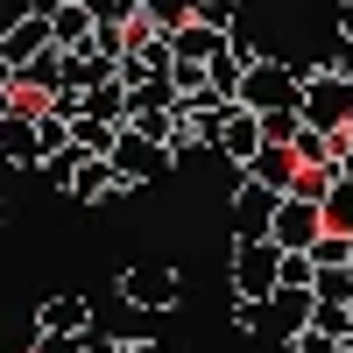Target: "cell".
Listing matches in <instances>:
<instances>
[{"label":"cell","mask_w":353,"mask_h":353,"mask_svg":"<svg viewBox=\"0 0 353 353\" xmlns=\"http://www.w3.org/2000/svg\"><path fill=\"white\" fill-rule=\"evenodd\" d=\"M233 106H248L254 121H269V113H297V106H304V78H297V64H283V57H254ZM297 121H304V113H297Z\"/></svg>","instance_id":"6da1fadb"},{"label":"cell","mask_w":353,"mask_h":353,"mask_svg":"<svg viewBox=\"0 0 353 353\" xmlns=\"http://www.w3.org/2000/svg\"><path fill=\"white\" fill-rule=\"evenodd\" d=\"M304 78V128H318V134H339V128H353V71H332V64H304L297 71Z\"/></svg>","instance_id":"7a4b0ae2"},{"label":"cell","mask_w":353,"mask_h":353,"mask_svg":"<svg viewBox=\"0 0 353 353\" xmlns=\"http://www.w3.org/2000/svg\"><path fill=\"white\" fill-rule=\"evenodd\" d=\"M318 241H325V205H311V198H283L276 219H269V248H276V254H311Z\"/></svg>","instance_id":"3957f363"},{"label":"cell","mask_w":353,"mask_h":353,"mask_svg":"<svg viewBox=\"0 0 353 353\" xmlns=\"http://www.w3.org/2000/svg\"><path fill=\"white\" fill-rule=\"evenodd\" d=\"M276 276H283V254L269 241H233V297L269 304L276 297Z\"/></svg>","instance_id":"277c9868"},{"label":"cell","mask_w":353,"mask_h":353,"mask_svg":"<svg viewBox=\"0 0 353 353\" xmlns=\"http://www.w3.org/2000/svg\"><path fill=\"white\" fill-rule=\"evenodd\" d=\"M128 128L170 149V128H176V85H170V78H149V85H134V92H128Z\"/></svg>","instance_id":"5b68a950"},{"label":"cell","mask_w":353,"mask_h":353,"mask_svg":"<svg viewBox=\"0 0 353 353\" xmlns=\"http://www.w3.org/2000/svg\"><path fill=\"white\" fill-rule=\"evenodd\" d=\"M121 297L134 311H170L176 297H184V276H176L170 261H134V269L121 276Z\"/></svg>","instance_id":"8992f818"},{"label":"cell","mask_w":353,"mask_h":353,"mask_svg":"<svg viewBox=\"0 0 353 353\" xmlns=\"http://www.w3.org/2000/svg\"><path fill=\"white\" fill-rule=\"evenodd\" d=\"M276 205H283V191H269V184H254V176H241V184H233V241H269Z\"/></svg>","instance_id":"52a82bcc"},{"label":"cell","mask_w":353,"mask_h":353,"mask_svg":"<svg viewBox=\"0 0 353 353\" xmlns=\"http://www.w3.org/2000/svg\"><path fill=\"white\" fill-rule=\"evenodd\" d=\"M106 163H113V176L134 191V184H149V176L170 163V149H163V141H149V134H134V128H121V141H113Z\"/></svg>","instance_id":"ba28073f"},{"label":"cell","mask_w":353,"mask_h":353,"mask_svg":"<svg viewBox=\"0 0 353 353\" xmlns=\"http://www.w3.org/2000/svg\"><path fill=\"white\" fill-rule=\"evenodd\" d=\"M212 156H226L233 170H248V163L261 156V121H254L248 106H233L226 121H219V134H212Z\"/></svg>","instance_id":"9c48e42d"},{"label":"cell","mask_w":353,"mask_h":353,"mask_svg":"<svg viewBox=\"0 0 353 353\" xmlns=\"http://www.w3.org/2000/svg\"><path fill=\"white\" fill-rule=\"evenodd\" d=\"M36 332H50V339H78V332H92V304L78 297H43L36 304Z\"/></svg>","instance_id":"30bf717a"},{"label":"cell","mask_w":353,"mask_h":353,"mask_svg":"<svg viewBox=\"0 0 353 353\" xmlns=\"http://www.w3.org/2000/svg\"><path fill=\"white\" fill-rule=\"evenodd\" d=\"M43 50H57V43H50V14H28V21H14L8 36H0V57H8V71L36 64Z\"/></svg>","instance_id":"8fae6325"},{"label":"cell","mask_w":353,"mask_h":353,"mask_svg":"<svg viewBox=\"0 0 353 353\" xmlns=\"http://www.w3.org/2000/svg\"><path fill=\"white\" fill-rule=\"evenodd\" d=\"M311 311H318L311 290H276V297H269V332L290 346L297 332H311Z\"/></svg>","instance_id":"7c38bea8"},{"label":"cell","mask_w":353,"mask_h":353,"mask_svg":"<svg viewBox=\"0 0 353 353\" xmlns=\"http://www.w3.org/2000/svg\"><path fill=\"white\" fill-rule=\"evenodd\" d=\"M0 163L43 170V141H36V121H28V113H8V121H0Z\"/></svg>","instance_id":"4fadbf2b"},{"label":"cell","mask_w":353,"mask_h":353,"mask_svg":"<svg viewBox=\"0 0 353 353\" xmlns=\"http://www.w3.org/2000/svg\"><path fill=\"white\" fill-rule=\"evenodd\" d=\"M92 28H99V21H92V8H85V0H64V8H50V43L64 50V57L92 43Z\"/></svg>","instance_id":"5bb4252c"},{"label":"cell","mask_w":353,"mask_h":353,"mask_svg":"<svg viewBox=\"0 0 353 353\" xmlns=\"http://www.w3.org/2000/svg\"><path fill=\"white\" fill-rule=\"evenodd\" d=\"M241 176H254V184H269V191H283V198H290L304 170H297V156H290V149H276V141H261V156H254V163H248Z\"/></svg>","instance_id":"9a60e30c"},{"label":"cell","mask_w":353,"mask_h":353,"mask_svg":"<svg viewBox=\"0 0 353 353\" xmlns=\"http://www.w3.org/2000/svg\"><path fill=\"white\" fill-rule=\"evenodd\" d=\"M71 198H85V205H92V198H128V184L113 176V163H106V156H85V163H78V176H71Z\"/></svg>","instance_id":"2e32d148"},{"label":"cell","mask_w":353,"mask_h":353,"mask_svg":"<svg viewBox=\"0 0 353 353\" xmlns=\"http://www.w3.org/2000/svg\"><path fill=\"white\" fill-rule=\"evenodd\" d=\"M85 113H92V121H106V128H128V85H121V78L92 85V92H85Z\"/></svg>","instance_id":"e0dca14e"},{"label":"cell","mask_w":353,"mask_h":353,"mask_svg":"<svg viewBox=\"0 0 353 353\" xmlns=\"http://www.w3.org/2000/svg\"><path fill=\"white\" fill-rule=\"evenodd\" d=\"M141 21H149L156 36H184L191 28V0H141Z\"/></svg>","instance_id":"ac0fdd59"},{"label":"cell","mask_w":353,"mask_h":353,"mask_svg":"<svg viewBox=\"0 0 353 353\" xmlns=\"http://www.w3.org/2000/svg\"><path fill=\"white\" fill-rule=\"evenodd\" d=\"M290 156H297V170H332V134L297 128V134H290Z\"/></svg>","instance_id":"d6986e66"},{"label":"cell","mask_w":353,"mask_h":353,"mask_svg":"<svg viewBox=\"0 0 353 353\" xmlns=\"http://www.w3.org/2000/svg\"><path fill=\"white\" fill-rule=\"evenodd\" d=\"M191 21L219 28V36H241V0H191Z\"/></svg>","instance_id":"ffe728a7"},{"label":"cell","mask_w":353,"mask_h":353,"mask_svg":"<svg viewBox=\"0 0 353 353\" xmlns=\"http://www.w3.org/2000/svg\"><path fill=\"white\" fill-rule=\"evenodd\" d=\"M311 297H318V304H339V311H353V269H318Z\"/></svg>","instance_id":"44dd1931"},{"label":"cell","mask_w":353,"mask_h":353,"mask_svg":"<svg viewBox=\"0 0 353 353\" xmlns=\"http://www.w3.org/2000/svg\"><path fill=\"white\" fill-rule=\"evenodd\" d=\"M346 254H353V233H332V226H325V241L311 248V261H318V269H346Z\"/></svg>","instance_id":"7402d4cb"},{"label":"cell","mask_w":353,"mask_h":353,"mask_svg":"<svg viewBox=\"0 0 353 353\" xmlns=\"http://www.w3.org/2000/svg\"><path fill=\"white\" fill-rule=\"evenodd\" d=\"M311 283H318V261H311V254H283L276 290H311Z\"/></svg>","instance_id":"603a6c76"},{"label":"cell","mask_w":353,"mask_h":353,"mask_svg":"<svg viewBox=\"0 0 353 353\" xmlns=\"http://www.w3.org/2000/svg\"><path fill=\"white\" fill-rule=\"evenodd\" d=\"M311 332H325V339L339 346V339L353 332V311H339V304H318V311H311Z\"/></svg>","instance_id":"cb8c5ba5"},{"label":"cell","mask_w":353,"mask_h":353,"mask_svg":"<svg viewBox=\"0 0 353 353\" xmlns=\"http://www.w3.org/2000/svg\"><path fill=\"white\" fill-rule=\"evenodd\" d=\"M78 163H85V149H64V156H50V163H43V184H57V191H71V176H78Z\"/></svg>","instance_id":"d4e9b609"},{"label":"cell","mask_w":353,"mask_h":353,"mask_svg":"<svg viewBox=\"0 0 353 353\" xmlns=\"http://www.w3.org/2000/svg\"><path fill=\"white\" fill-rule=\"evenodd\" d=\"M325 226H332V233H353V184H339V191L325 198Z\"/></svg>","instance_id":"484cf974"},{"label":"cell","mask_w":353,"mask_h":353,"mask_svg":"<svg viewBox=\"0 0 353 353\" xmlns=\"http://www.w3.org/2000/svg\"><path fill=\"white\" fill-rule=\"evenodd\" d=\"M233 325H241V332H269V304H248V297H233Z\"/></svg>","instance_id":"4316f807"},{"label":"cell","mask_w":353,"mask_h":353,"mask_svg":"<svg viewBox=\"0 0 353 353\" xmlns=\"http://www.w3.org/2000/svg\"><path fill=\"white\" fill-rule=\"evenodd\" d=\"M332 170H339V184H353V128L332 134Z\"/></svg>","instance_id":"83f0119b"},{"label":"cell","mask_w":353,"mask_h":353,"mask_svg":"<svg viewBox=\"0 0 353 353\" xmlns=\"http://www.w3.org/2000/svg\"><path fill=\"white\" fill-rule=\"evenodd\" d=\"M290 353H339L325 332H297V339H290Z\"/></svg>","instance_id":"f1b7e54d"},{"label":"cell","mask_w":353,"mask_h":353,"mask_svg":"<svg viewBox=\"0 0 353 353\" xmlns=\"http://www.w3.org/2000/svg\"><path fill=\"white\" fill-rule=\"evenodd\" d=\"M36 353H78V339H50V332H36Z\"/></svg>","instance_id":"f546056e"},{"label":"cell","mask_w":353,"mask_h":353,"mask_svg":"<svg viewBox=\"0 0 353 353\" xmlns=\"http://www.w3.org/2000/svg\"><path fill=\"white\" fill-rule=\"evenodd\" d=\"M339 43L353 50V0H339Z\"/></svg>","instance_id":"4dcf8cb0"},{"label":"cell","mask_w":353,"mask_h":353,"mask_svg":"<svg viewBox=\"0 0 353 353\" xmlns=\"http://www.w3.org/2000/svg\"><path fill=\"white\" fill-rule=\"evenodd\" d=\"M128 353H163V346L156 339H128Z\"/></svg>","instance_id":"1f68e13d"},{"label":"cell","mask_w":353,"mask_h":353,"mask_svg":"<svg viewBox=\"0 0 353 353\" xmlns=\"http://www.w3.org/2000/svg\"><path fill=\"white\" fill-rule=\"evenodd\" d=\"M8 113H14V92H0V121H8Z\"/></svg>","instance_id":"d6a6232c"},{"label":"cell","mask_w":353,"mask_h":353,"mask_svg":"<svg viewBox=\"0 0 353 353\" xmlns=\"http://www.w3.org/2000/svg\"><path fill=\"white\" fill-rule=\"evenodd\" d=\"M346 269H353V254H346Z\"/></svg>","instance_id":"836d02e7"},{"label":"cell","mask_w":353,"mask_h":353,"mask_svg":"<svg viewBox=\"0 0 353 353\" xmlns=\"http://www.w3.org/2000/svg\"><path fill=\"white\" fill-rule=\"evenodd\" d=\"M0 212H8V205H0Z\"/></svg>","instance_id":"e575fe53"}]
</instances>
